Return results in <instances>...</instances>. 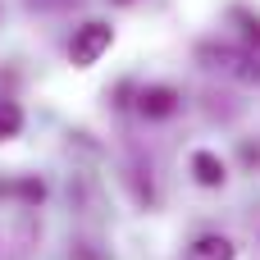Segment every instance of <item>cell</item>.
Segmentation results:
<instances>
[{"instance_id":"6da1fadb","label":"cell","mask_w":260,"mask_h":260,"mask_svg":"<svg viewBox=\"0 0 260 260\" xmlns=\"http://www.w3.org/2000/svg\"><path fill=\"white\" fill-rule=\"evenodd\" d=\"M110 41H114V27L101 23V18H91V23H82V27L73 32V41H69V59H73L78 69H91V64L110 50Z\"/></svg>"},{"instance_id":"7a4b0ae2","label":"cell","mask_w":260,"mask_h":260,"mask_svg":"<svg viewBox=\"0 0 260 260\" xmlns=\"http://www.w3.org/2000/svg\"><path fill=\"white\" fill-rule=\"evenodd\" d=\"M197 59L206 64V69H219V73H247L251 78V55H242V50H233V46H215V41H206L201 50H197Z\"/></svg>"},{"instance_id":"3957f363","label":"cell","mask_w":260,"mask_h":260,"mask_svg":"<svg viewBox=\"0 0 260 260\" xmlns=\"http://www.w3.org/2000/svg\"><path fill=\"white\" fill-rule=\"evenodd\" d=\"M178 105H183V96H178L174 87H165V82L142 87V96H137V110H142L146 119H169V114H178Z\"/></svg>"},{"instance_id":"277c9868","label":"cell","mask_w":260,"mask_h":260,"mask_svg":"<svg viewBox=\"0 0 260 260\" xmlns=\"http://www.w3.org/2000/svg\"><path fill=\"white\" fill-rule=\"evenodd\" d=\"M192 174H197L201 187H224V183H229V165H224L215 151H197V155H192Z\"/></svg>"},{"instance_id":"5b68a950","label":"cell","mask_w":260,"mask_h":260,"mask_svg":"<svg viewBox=\"0 0 260 260\" xmlns=\"http://www.w3.org/2000/svg\"><path fill=\"white\" fill-rule=\"evenodd\" d=\"M187 260H233V242L224 233H206L187 247Z\"/></svg>"},{"instance_id":"8992f818","label":"cell","mask_w":260,"mask_h":260,"mask_svg":"<svg viewBox=\"0 0 260 260\" xmlns=\"http://www.w3.org/2000/svg\"><path fill=\"white\" fill-rule=\"evenodd\" d=\"M18 133H23V110H18V101L0 96V142L18 137Z\"/></svg>"},{"instance_id":"52a82bcc","label":"cell","mask_w":260,"mask_h":260,"mask_svg":"<svg viewBox=\"0 0 260 260\" xmlns=\"http://www.w3.org/2000/svg\"><path fill=\"white\" fill-rule=\"evenodd\" d=\"M233 18L242 23L247 41H256V46H260V14H251V9H233Z\"/></svg>"},{"instance_id":"ba28073f","label":"cell","mask_w":260,"mask_h":260,"mask_svg":"<svg viewBox=\"0 0 260 260\" xmlns=\"http://www.w3.org/2000/svg\"><path fill=\"white\" fill-rule=\"evenodd\" d=\"M18 197H23V201H41L46 187H41V183H18Z\"/></svg>"},{"instance_id":"9c48e42d","label":"cell","mask_w":260,"mask_h":260,"mask_svg":"<svg viewBox=\"0 0 260 260\" xmlns=\"http://www.w3.org/2000/svg\"><path fill=\"white\" fill-rule=\"evenodd\" d=\"M110 5H133V0H110Z\"/></svg>"}]
</instances>
